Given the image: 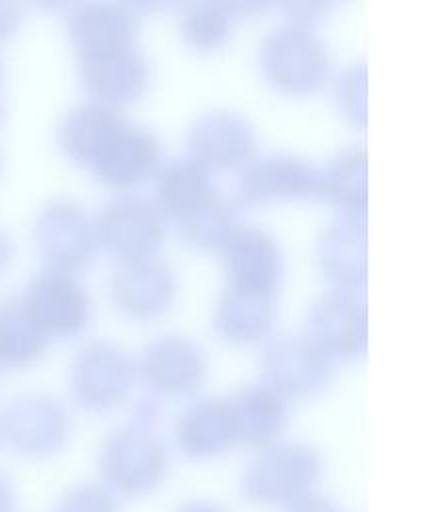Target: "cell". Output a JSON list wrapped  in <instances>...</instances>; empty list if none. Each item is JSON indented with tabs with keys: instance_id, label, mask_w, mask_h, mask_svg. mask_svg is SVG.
I'll use <instances>...</instances> for the list:
<instances>
[{
	"instance_id": "obj_33",
	"label": "cell",
	"mask_w": 428,
	"mask_h": 512,
	"mask_svg": "<svg viewBox=\"0 0 428 512\" xmlns=\"http://www.w3.org/2000/svg\"><path fill=\"white\" fill-rule=\"evenodd\" d=\"M12 502H14L12 486L6 482L4 476H0V512H10L12 510Z\"/></svg>"
},
{
	"instance_id": "obj_32",
	"label": "cell",
	"mask_w": 428,
	"mask_h": 512,
	"mask_svg": "<svg viewBox=\"0 0 428 512\" xmlns=\"http://www.w3.org/2000/svg\"><path fill=\"white\" fill-rule=\"evenodd\" d=\"M20 18V8L16 4H0V38L10 34Z\"/></svg>"
},
{
	"instance_id": "obj_20",
	"label": "cell",
	"mask_w": 428,
	"mask_h": 512,
	"mask_svg": "<svg viewBox=\"0 0 428 512\" xmlns=\"http://www.w3.org/2000/svg\"><path fill=\"white\" fill-rule=\"evenodd\" d=\"M122 122L124 116L116 108L104 102H84L64 114L58 140L72 158L92 164Z\"/></svg>"
},
{
	"instance_id": "obj_19",
	"label": "cell",
	"mask_w": 428,
	"mask_h": 512,
	"mask_svg": "<svg viewBox=\"0 0 428 512\" xmlns=\"http://www.w3.org/2000/svg\"><path fill=\"white\" fill-rule=\"evenodd\" d=\"M228 400L238 440L266 444L284 428L286 402L268 382L246 384L236 394L228 396Z\"/></svg>"
},
{
	"instance_id": "obj_29",
	"label": "cell",
	"mask_w": 428,
	"mask_h": 512,
	"mask_svg": "<svg viewBox=\"0 0 428 512\" xmlns=\"http://www.w3.org/2000/svg\"><path fill=\"white\" fill-rule=\"evenodd\" d=\"M54 512H118V506L104 486L80 484L62 494Z\"/></svg>"
},
{
	"instance_id": "obj_1",
	"label": "cell",
	"mask_w": 428,
	"mask_h": 512,
	"mask_svg": "<svg viewBox=\"0 0 428 512\" xmlns=\"http://www.w3.org/2000/svg\"><path fill=\"white\" fill-rule=\"evenodd\" d=\"M318 472L320 458L310 446L278 444L252 460L242 486L252 502L292 504L308 494Z\"/></svg>"
},
{
	"instance_id": "obj_10",
	"label": "cell",
	"mask_w": 428,
	"mask_h": 512,
	"mask_svg": "<svg viewBox=\"0 0 428 512\" xmlns=\"http://www.w3.org/2000/svg\"><path fill=\"white\" fill-rule=\"evenodd\" d=\"M132 380V362L108 342H90L80 348L74 364L70 386L76 400L84 406L102 408L116 402Z\"/></svg>"
},
{
	"instance_id": "obj_23",
	"label": "cell",
	"mask_w": 428,
	"mask_h": 512,
	"mask_svg": "<svg viewBox=\"0 0 428 512\" xmlns=\"http://www.w3.org/2000/svg\"><path fill=\"white\" fill-rule=\"evenodd\" d=\"M318 262L336 282L352 288L364 278V226L350 216L330 224L318 240Z\"/></svg>"
},
{
	"instance_id": "obj_21",
	"label": "cell",
	"mask_w": 428,
	"mask_h": 512,
	"mask_svg": "<svg viewBox=\"0 0 428 512\" xmlns=\"http://www.w3.org/2000/svg\"><path fill=\"white\" fill-rule=\"evenodd\" d=\"M68 32L78 50L132 40L138 14L124 4H80L66 16Z\"/></svg>"
},
{
	"instance_id": "obj_34",
	"label": "cell",
	"mask_w": 428,
	"mask_h": 512,
	"mask_svg": "<svg viewBox=\"0 0 428 512\" xmlns=\"http://www.w3.org/2000/svg\"><path fill=\"white\" fill-rule=\"evenodd\" d=\"M180 512H226V510H222L220 506L210 504V502H192L190 506L182 508Z\"/></svg>"
},
{
	"instance_id": "obj_12",
	"label": "cell",
	"mask_w": 428,
	"mask_h": 512,
	"mask_svg": "<svg viewBox=\"0 0 428 512\" xmlns=\"http://www.w3.org/2000/svg\"><path fill=\"white\" fill-rule=\"evenodd\" d=\"M222 260L228 284L274 290L282 270L276 240L262 228L238 226L222 242Z\"/></svg>"
},
{
	"instance_id": "obj_35",
	"label": "cell",
	"mask_w": 428,
	"mask_h": 512,
	"mask_svg": "<svg viewBox=\"0 0 428 512\" xmlns=\"http://www.w3.org/2000/svg\"><path fill=\"white\" fill-rule=\"evenodd\" d=\"M10 250H12V244H10V238L6 236V232L0 228V266L6 264V260L10 258Z\"/></svg>"
},
{
	"instance_id": "obj_11",
	"label": "cell",
	"mask_w": 428,
	"mask_h": 512,
	"mask_svg": "<svg viewBox=\"0 0 428 512\" xmlns=\"http://www.w3.org/2000/svg\"><path fill=\"white\" fill-rule=\"evenodd\" d=\"M308 332L326 352L354 354L366 342V312L360 296L350 288L322 294L308 312Z\"/></svg>"
},
{
	"instance_id": "obj_36",
	"label": "cell",
	"mask_w": 428,
	"mask_h": 512,
	"mask_svg": "<svg viewBox=\"0 0 428 512\" xmlns=\"http://www.w3.org/2000/svg\"><path fill=\"white\" fill-rule=\"evenodd\" d=\"M0 76H2V68H0Z\"/></svg>"
},
{
	"instance_id": "obj_2",
	"label": "cell",
	"mask_w": 428,
	"mask_h": 512,
	"mask_svg": "<svg viewBox=\"0 0 428 512\" xmlns=\"http://www.w3.org/2000/svg\"><path fill=\"white\" fill-rule=\"evenodd\" d=\"M102 476L124 494L154 488L166 470V450L154 432L134 426L114 430L100 452Z\"/></svg>"
},
{
	"instance_id": "obj_5",
	"label": "cell",
	"mask_w": 428,
	"mask_h": 512,
	"mask_svg": "<svg viewBox=\"0 0 428 512\" xmlns=\"http://www.w3.org/2000/svg\"><path fill=\"white\" fill-rule=\"evenodd\" d=\"M34 234L44 260L60 272L86 264L96 240L88 214L70 198L46 202L38 212Z\"/></svg>"
},
{
	"instance_id": "obj_15",
	"label": "cell",
	"mask_w": 428,
	"mask_h": 512,
	"mask_svg": "<svg viewBox=\"0 0 428 512\" xmlns=\"http://www.w3.org/2000/svg\"><path fill=\"white\" fill-rule=\"evenodd\" d=\"M238 184L246 200L308 194L320 190V170L300 156L264 154L244 164Z\"/></svg>"
},
{
	"instance_id": "obj_26",
	"label": "cell",
	"mask_w": 428,
	"mask_h": 512,
	"mask_svg": "<svg viewBox=\"0 0 428 512\" xmlns=\"http://www.w3.org/2000/svg\"><path fill=\"white\" fill-rule=\"evenodd\" d=\"M178 218L182 234L192 242L222 244L234 230L236 210L234 204L218 188H212Z\"/></svg>"
},
{
	"instance_id": "obj_14",
	"label": "cell",
	"mask_w": 428,
	"mask_h": 512,
	"mask_svg": "<svg viewBox=\"0 0 428 512\" xmlns=\"http://www.w3.org/2000/svg\"><path fill=\"white\" fill-rule=\"evenodd\" d=\"M112 294L132 314H154L172 300V268L152 254L120 258L112 272Z\"/></svg>"
},
{
	"instance_id": "obj_27",
	"label": "cell",
	"mask_w": 428,
	"mask_h": 512,
	"mask_svg": "<svg viewBox=\"0 0 428 512\" xmlns=\"http://www.w3.org/2000/svg\"><path fill=\"white\" fill-rule=\"evenodd\" d=\"M366 156L362 146H350L336 154L332 162L320 170V190L332 196L348 210L364 208V174Z\"/></svg>"
},
{
	"instance_id": "obj_28",
	"label": "cell",
	"mask_w": 428,
	"mask_h": 512,
	"mask_svg": "<svg viewBox=\"0 0 428 512\" xmlns=\"http://www.w3.org/2000/svg\"><path fill=\"white\" fill-rule=\"evenodd\" d=\"M234 4H214V2H190L180 8V28L182 34L196 46L218 44L230 28L234 18Z\"/></svg>"
},
{
	"instance_id": "obj_7",
	"label": "cell",
	"mask_w": 428,
	"mask_h": 512,
	"mask_svg": "<svg viewBox=\"0 0 428 512\" xmlns=\"http://www.w3.org/2000/svg\"><path fill=\"white\" fill-rule=\"evenodd\" d=\"M78 66L88 92L104 104L132 98L148 76L146 58L132 40L78 50Z\"/></svg>"
},
{
	"instance_id": "obj_13",
	"label": "cell",
	"mask_w": 428,
	"mask_h": 512,
	"mask_svg": "<svg viewBox=\"0 0 428 512\" xmlns=\"http://www.w3.org/2000/svg\"><path fill=\"white\" fill-rule=\"evenodd\" d=\"M192 158L202 166H230L244 162L254 144V130L246 116L216 108L198 116L188 132Z\"/></svg>"
},
{
	"instance_id": "obj_18",
	"label": "cell",
	"mask_w": 428,
	"mask_h": 512,
	"mask_svg": "<svg viewBox=\"0 0 428 512\" xmlns=\"http://www.w3.org/2000/svg\"><path fill=\"white\" fill-rule=\"evenodd\" d=\"M176 440L192 456H208L228 448L238 440L230 400L206 396L186 406L176 420Z\"/></svg>"
},
{
	"instance_id": "obj_3",
	"label": "cell",
	"mask_w": 428,
	"mask_h": 512,
	"mask_svg": "<svg viewBox=\"0 0 428 512\" xmlns=\"http://www.w3.org/2000/svg\"><path fill=\"white\" fill-rule=\"evenodd\" d=\"M260 60L272 82L292 90L318 84L328 70L324 40L300 22L272 28L262 40Z\"/></svg>"
},
{
	"instance_id": "obj_31",
	"label": "cell",
	"mask_w": 428,
	"mask_h": 512,
	"mask_svg": "<svg viewBox=\"0 0 428 512\" xmlns=\"http://www.w3.org/2000/svg\"><path fill=\"white\" fill-rule=\"evenodd\" d=\"M288 512H340L332 506V502L318 498V496H302L296 502L288 504Z\"/></svg>"
},
{
	"instance_id": "obj_4",
	"label": "cell",
	"mask_w": 428,
	"mask_h": 512,
	"mask_svg": "<svg viewBox=\"0 0 428 512\" xmlns=\"http://www.w3.org/2000/svg\"><path fill=\"white\" fill-rule=\"evenodd\" d=\"M94 234L118 258L150 254L164 234V216L156 202L122 194L102 206L94 222Z\"/></svg>"
},
{
	"instance_id": "obj_16",
	"label": "cell",
	"mask_w": 428,
	"mask_h": 512,
	"mask_svg": "<svg viewBox=\"0 0 428 512\" xmlns=\"http://www.w3.org/2000/svg\"><path fill=\"white\" fill-rule=\"evenodd\" d=\"M158 138L142 124L124 120L92 160L94 172L110 184L124 186L146 176L158 162Z\"/></svg>"
},
{
	"instance_id": "obj_24",
	"label": "cell",
	"mask_w": 428,
	"mask_h": 512,
	"mask_svg": "<svg viewBox=\"0 0 428 512\" xmlns=\"http://www.w3.org/2000/svg\"><path fill=\"white\" fill-rule=\"evenodd\" d=\"M274 290L228 284L216 306V322L230 338H254L270 322Z\"/></svg>"
},
{
	"instance_id": "obj_9",
	"label": "cell",
	"mask_w": 428,
	"mask_h": 512,
	"mask_svg": "<svg viewBox=\"0 0 428 512\" xmlns=\"http://www.w3.org/2000/svg\"><path fill=\"white\" fill-rule=\"evenodd\" d=\"M22 296L48 336L78 332L90 314L84 286L68 272L46 270L36 274Z\"/></svg>"
},
{
	"instance_id": "obj_6",
	"label": "cell",
	"mask_w": 428,
	"mask_h": 512,
	"mask_svg": "<svg viewBox=\"0 0 428 512\" xmlns=\"http://www.w3.org/2000/svg\"><path fill=\"white\" fill-rule=\"evenodd\" d=\"M0 434L20 452L50 454L68 436V414L50 396L24 394L0 412Z\"/></svg>"
},
{
	"instance_id": "obj_30",
	"label": "cell",
	"mask_w": 428,
	"mask_h": 512,
	"mask_svg": "<svg viewBox=\"0 0 428 512\" xmlns=\"http://www.w3.org/2000/svg\"><path fill=\"white\" fill-rule=\"evenodd\" d=\"M336 96L350 116H364V110L356 104V98L364 104V64L352 62L336 82Z\"/></svg>"
},
{
	"instance_id": "obj_17",
	"label": "cell",
	"mask_w": 428,
	"mask_h": 512,
	"mask_svg": "<svg viewBox=\"0 0 428 512\" xmlns=\"http://www.w3.org/2000/svg\"><path fill=\"white\" fill-rule=\"evenodd\" d=\"M204 370L200 346L182 334H160L144 348V378L164 390L182 392L198 382Z\"/></svg>"
},
{
	"instance_id": "obj_25",
	"label": "cell",
	"mask_w": 428,
	"mask_h": 512,
	"mask_svg": "<svg viewBox=\"0 0 428 512\" xmlns=\"http://www.w3.org/2000/svg\"><path fill=\"white\" fill-rule=\"evenodd\" d=\"M212 188L206 166L192 156L172 158L164 162L156 174V204L160 210L180 216Z\"/></svg>"
},
{
	"instance_id": "obj_22",
	"label": "cell",
	"mask_w": 428,
	"mask_h": 512,
	"mask_svg": "<svg viewBox=\"0 0 428 512\" xmlns=\"http://www.w3.org/2000/svg\"><path fill=\"white\" fill-rule=\"evenodd\" d=\"M48 334L36 322L22 294L0 296V362L24 366L46 346Z\"/></svg>"
},
{
	"instance_id": "obj_8",
	"label": "cell",
	"mask_w": 428,
	"mask_h": 512,
	"mask_svg": "<svg viewBox=\"0 0 428 512\" xmlns=\"http://www.w3.org/2000/svg\"><path fill=\"white\" fill-rule=\"evenodd\" d=\"M266 382L280 394H310L322 388L330 374L332 362L326 350L304 334H280L262 354Z\"/></svg>"
}]
</instances>
